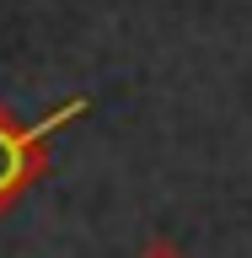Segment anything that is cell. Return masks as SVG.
<instances>
[{
    "mask_svg": "<svg viewBox=\"0 0 252 258\" xmlns=\"http://www.w3.org/2000/svg\"><path fill=\"white\" fill-rule=\"evenodd\" d=\"M140 258H183V253H177L172 242H150V247H145V253H140Z\"/></svg>",
    "mask_w": 252,
    "mask_h": 258,
    "instance_id": "2",
    "label": "cell"
},
{
    "mask_svg": "<svg viewBox=\"0 0 252 258\" xmlns=\"http://www.w3.org/2000/svg\"><path fill=\"white\" fill-rule=\"evenodd\" d=\"M75 113H86V97L54 108L43 124H16L11 108L0 102V215L48 172V135H54L59 124H70Z\"/></svg>",
    "mask_w": 252,
    "mask_h": 258,
    "instance_id": "1",
    "label": "cell"
}]
</instances>
